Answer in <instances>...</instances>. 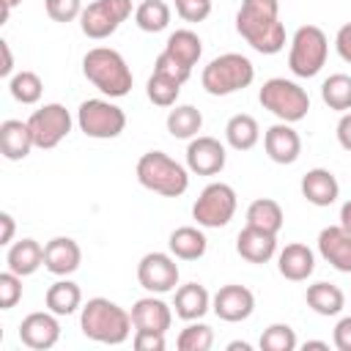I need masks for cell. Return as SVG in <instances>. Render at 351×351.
I'll use <instances>...</instances> for the list:
<instances>
[{"mask_svg":"<svg viewBox=\"0 0 351 351\" xmlns=\"http://www.w3.org/2000/svg\"><path fill=\"white\" fill-rule=\"evenodd\" d=\"M236 30L261 55H277L285 47V27L280 22L277 0H241Z\"/></svg>","mask_w":351,"mask_h":351,"instance_id":"1","label":"cell"},{"mask_svg":"<svg viewBox=\"0 0 351 351\" xmlns=\"http://www.w3.org/2000/svg\"><path fill=\"white\" fill-rule=\"evenodd\" d=\"M132 313H126L121 304L104 299V296H93L82 304L80 313V329L88 340L93 343H104V346H121L129 340L132 335Z\"/></svg>","mask_w":351,"mask_h":351,"instance_id":"2","label":"cell"},{"mask_svg":"<svg viewBox=\"0 0 351 351\" xmlns=\"http://www.w3.org/2000/svg\"><path fill=\"white\" fill-rule=\"evenodd\" d=\"M82 74L110 99H121L132 90V69L126 66L123 55L110 47L88 49L82 58Z\"/></svg>","mask_w":351,"mask_h":351,"instance_id":"3","label":"cell"},{"mask_svg":"<svg viewBox=\"0 0 351 351\" xmlns=\"http://www.w3.org/2000/svg\"><path fill=\"white\" fill-rule=\"evenodd\" d=\"M137 181L162 197H178L189 186L186 167L165 151H148L137 159Z\"/></svg>","mask_w":351,"mask_h":351,"instance_id":"4","label":"cell"},{"mask_svg":"<svg viewBox=\"0 0 351 351\" xmlns=\"http://www.w3.org/2000/svg\"><path fill=\"white\" fill-rule=\"evenodd\" d=\"M252 80H255V66L247 55H239V52H225V55L214 58L200 74V82H203L206 93H211V96L239 93V90L250 88Z\"/></svg>","mask_w":351,"mask_h":351,"instance_id":"5","label":"cell"},{"mask_svg":"<svg viewBox=\"0 0 351 351\" xmlns=\"http://www.w3.org/2000/svg\"><path fill=\"white\" fill-rule=\"evenodd\" d=\"M258 101L263 110H269L271 115H277L285 123H296L302 118H307L310 110V96L302 85H296L293 80L285 77H271L263 82Z\"/></svg>","mask_w":351,"mask_h":351,"instance_id":"6","label":"cell"},{"mask_svg":"<svg viewBox=\"0 0 351 351\" xmlns=\"http://www.w3.org/2000/svg\"><path fill=\"white\" fill-rule=\"evenodd\" d=\"M326 55H329V41H326V33L318 27V25H302L293 38H291V52H288V69L296 74V77H315L324 63H326Z\"/></svg>","mask_w":351,"mask_h":351,"instance_id":"7","label":"cell"},{"mask_svg":"<svg viewBox=\"0 0 351 351\" xmlns=\"http://www.w3.org/2000/svg\"><path fill=\"white\" fill-rule=\"evenodd\" d=\"M77 123L85 137L112 140L126 129V112L110 99H88L77 110Z\"/></svg>","mask_w":351,"mask_h":351,"instance_id":"8","label":"cell"},{"mask_svg":"<svg viewBox=\"0 0 351 351\" xmlns=\"http://www.w3.org/2000/svg\"><path fill=\"white\" fill-rule=\"evenodd\" d=\"M236 214V192L230 184H222V181H214L208 184L195 206H192V217L197 219L200 228H225Z\"/></svg>","mask_w":351,"mask_h":351,"instance_id":"9","label":"cell"},{"mask_svg":"<svg viewBox=\"0 0 351 351\" xmlns=\"http://www.w3.org/2000/svg\"><path fill=\"white\" fill-rule=\"evenodd\" d=\"M129 16H132V0H93L80 14V30L88 38L101 41L112 36L121 27V22H126Z\"/></svg>","mask_w":351,"mask_h":351,"instance_id":"10","label":"cell"},{"mask_svg":"<svg viewBox=\"0 0 351 351\" xmlns=\"http://www.w3.org/2000/svg\"><path fill=\"white\" fill-rule=\"evenodd\" d=\"M27 126H30V134H33L36 148L49 151V148H55V145L71 132V112H69L63 104L52 101V104L38 107V110L27 118Z\"/></svg>","mask_w":351,"mask_h":351,"instance_id":"11","label":"cell"},{"mask_svg":"<svg viewBox=\"0 0 351 351\" xmlns=\"http://www.w3.org/2000/svg\"><path fill=\"white\" fill-rule=\"evenodd\" d=\"M137 282L148 293H167L178 285V266L167 252H148L137 263Z\"/></svg>","mask_w":351,"mask_h":351,"instance_id":"12","label":"cell"},{"mask_svg":"<svg viewBox=\"0 0 351 351\" xmlns=\"http://www.w3.org/2000/svg\"><path fill=\"white\" fill-rule=\"evenodd\" d=\"M211 310L217 313V318H222V321H228V324H239V321H247V318L252 315V310H255V296H252L250 288L230 282V285H222V288L214 293Z\"/></svg>","mask_w":351,"mask_h":351,"instance_id":"13","label":"cell"},{"mask_svg":"<svg viewBox=\"0 0 351 351\" xmlns=\"http://www.w3.org/2000/svg\"><path fill=\"white\" fill-rule=\"evenodd\" d=\"M225 145L217 137H192L186 145V167L197 176H217L225 167Z\"/></svg>","mask_w":351,"mask_h":351,"instance_id":"14","label":"cell"},{"mask_svg":"<svg viewBox=\"0 0 351 351\" xmlns=\"http://www.w3.org/2000/svg\"><path fill=\"white\" fill-rule=\"evenodd\" d=\"M58 337H60V324H58V315L52 310L49 313H30L19 324V340L33 351L52 348L58 343Z\"/></svg>","mask_w":351,"mask_h":351,"instance_id":"15","label":"cell"},{"mask_svg":"<svg viewBox=\"0 0 351 351\" xmlns=\"http://www.w3.org/2000/svg\"><path fill=\"white\" fill-rule=\"evenodd\" d=\"M263 148H266V154H269L271 162H277V165H293L299 159V154H302V137H299V132L291 123L280 121V123H274V126L266 129Z\"/></svg>","mask_w":351,"mask_h":351,"instance_id":"16","label":"cell"},{"mask_svg":"<svg viewBox=\"0 0 351 351\" xmlns=\"http://www.w3.org/2000/svg\"><path fill=\"white\" fill-rule=\"evenodd\" d=\"M82 263V250L74 239L69 236H55L44 244V269L52 271L55 277H69L80 269Z\"/></svg>","mask_w":351,"mask_h":351,"instance_id":"17","label":"cell"},{"mask_svg":"<svg viewBox=\"0 0 351 351\" xmlns=\"http://www.w3.org/2000/svg\"><path fill=\"white\" fill-rule=\"evenodd\" d=\"M318 252L321 258L343 274H351V230L343 225H329L318 233Z\"/></svg>","mask_w":351,"mask_h":351,"instance_id":"18","label":"cell"},{"mask_svg":"<svg viewBox=\"0 0 351 351\" xmlns=\"http://www.w3.org/2000/svg\"><path fill=\"white\" fill-rule=\"evenodd\" d=\"M302 195H304L307 203L324 208V206H332V203L337 200L340 184H337V178H335L329 170L313 167V170H307V173L302 176Z\"/></svg>","mask_w":351,"mask_h":351,"instance_id":"19","label":"cell"},{"mask_svg":"<svg viewBox=\"0 0 351 351\" xmlns=\"http://www.w3.org/2000/svg\"><path fill=\"white\" fill-rule=\"evenodd\" d=\"M236 252H239L244 261H250V263H266V261H271V255L277 252V236L247 225V228L236 236Z\"/></svg>","mask_w":351,"mask_h":351,"instance_id":"20","label":"cell"},{"mask_svg":"<svg viewBox=\"0 0 351 351\" xmlns=\"http://www.w3.org/2000/svg\"><path fill=\"white\" fill-rule=\"evenodd\" d=\"M132 324L134 329H148V332H167L173 324L170 307L156 299V296H143L132 307Z\"/></svg>","mask_w":351,"mask_h":351,"instance_id":"21","label":"cell"},{"mask_svg":"<svg viewBox=\"0 0 351 351\" xmlns=\"http://www.w3.org/2000/svg\"><path fill=\"white\" fill-rule=\"evenodd\" d=\"M30 148H36L33 143V134H30V126L27 121H3L0 123V151L8 162H19L30 154Z\"/></svg>","mask_w":351,"mask_h":351,"instance_id":"22","label":"cell"},{"mask_svg":"<svg viewBox=\"0 0 351 351\" xmlns=\"http://www.w3.org/2000/svg\"><path fill=\"white\" fill-rule=\"evenodd\" d=\"M277 269L285 280L291 282H302L313 274L315 269V255L307 244H288L280 255H277Z\"/></svg>","mask_w":351,"mask_h":351,"instance_id":"23","label":"cell"},{"mask_svg":"<svg viewBox=\"0 0 351 351\" xmlns=\"http://www.w3.org/2000/svg\"><path fill=\"white\" fill-rule=\"evenodd\" d=\"M173 307H176V315L184 318V321H200L208 307H211V296L208 291L200 285V282H186L176 291V299H173Z\"/></svg>","mask_w":351,"mask_h":351,"instance_id":"24","label":"cell"},{"mask_svg":"<svg viewBox=\"0 0 351 351\" xmlns=\"http://www.w3.org/2000/svg\"><path fill=\"white\" fill-rule=\"evenodd\" d=\"M5 263L11 271H16L19 277L33 274L38 266H44V247L36 239H22L16 244L8 247L5 252Z\"/></svg>","mask_w":351,"mask_h":351,"instance_id":"25","label":"cell"},{"mask_svg":"<svg viewBox=\"0 0 351 351\" xmlns=\"http://www.w3.org/2000/svg\"><path fill=\"white\" fill-rule=\"evenodd\" d=\"M162 52H167L178 66H184V69L192 71V66L203 55V41L192 30H176V33H170V38H167V44H165Z\"/></svg>","mask_w":351,"mask_h":351,"instance_id":"26","label":"cell"},{"mask_svg":"<svg viewBox=\"0 0 351 351\" xmlns=\"http://www.w3.org/2000/svg\"><path fill=\"white\" fill-rule=\"evenodd\" d=\"M167 247H170L173 258H181V261H197V258L206 255L208 241H206L203 230H197V228H192V225H184V228H176V230L170 233Z\"/></svg>","mask_w":351,"mask_h":351,"instance_id":"27","label":"cell"},{"mask_svg":"<svg viewBox=\"0 0 351 351\" xmlns=\"http://www.w3.org/2000/svg\"><path fill=\"white\" fill-rule=\"evenodd\" d=\"M225 140H228V145L236 148V151H250V148H255V143L261 140V126H258V121H255L252 115L239 112V115H233V118L225 123Z\"/></svg>","mask_w":351,"mask_h":351,"instance_id":"28","label":"cell"},{"mask_svg":"<svg viewBox=\"0 0 351 351\" xmlns=\"http://www.w3.org/2000/svg\"><path fill=\"white\" fill-rule=\"evenodd\" d=\"M44 302H47V310H52L55 315H71L82 304V291L71 280H58L47 288Z\"/></svg>","mask_w":351,"mask_h":351,"instance_id":"29","label":"cell"},{"mask_svg":"<svg viewBox=\"0 0 351 351\" xmlns=\"http://www.w3.org/2000/svg\"><path fill=\"white\" fill-rule=\"evenodd\" d=\"M282 219H285L282 217V208L271 197H258L247 208V225L250 228H258V230H266V233H274V236L280 233Z\"/></svg>","mask_w":351,"mask_h":351,"instance_id":"30","label":"cell"},{"mask_svg":"<svg viewBox=\"0 0 351 351\" xmlns=\"http://www.w3.org/2000/svg\"><path fill=\"white\" fill-rule=\"evenodd\" d=\"M304 299H307V304L318 313V315H337L343 307H346V296H343V291L337 288V285H332V282H313V285H307V293H304Z\"/></svg>","mask_w":351,"mask_h":351,"instance_id":"31","label":"cell"},{"mask_svg":"<svg viewBox=\"0 0 351 351\" xmlns=\"http://www.w3.org/2000/svg\"><path fill=\"white\" fill-rule=\"evenodd\" d=\"M200 126H203V115L192 104H176L167 112V132L176 140H192V137H197Z\"/></svg>","mask_w":351,"mask_h":351,"instance_id":"32","label":"cell"},{"mask_svg":"<svg viewBox=\"0 0 351 351\" xmlns=\"http://www.w3.org/2000/svg\"><path fill=\"white\" fill-rule=\"evenodd\" d=\"M134 22L143 33H162L170 25V5L165 0H143L134 8Z\"/></svg>","mask_w":351,"mask_h":351,"instance_id":"33","label":"cell"},{"mask_svg":"<svg viewBox=\"0 0 351 351\" xmlns=\"http://www.w3.org/2000/svg\"><path fill=\"white\" fill-rule=\"evenodd\" d=\"M321 99L329 110L348 112L351 110V77L348 74H332L321 85Z\"/></svg>","mask_w":351,"mask_h":351,"instance_id":"34","label":"cell"},{"mask_svg":"<svg viewBox=\"0 0 351 351\" xmlns=\"http://www.w3.org/2000/svg\"><path fill=\"white\" fill-rule=\"evenodd\" d=\"M8 90L19 104H36L44 93V82L36 71H19L8 80Z\"/></svg>","mask_w":351,"mask_h":351,"instance_id":"35","label":"cell"},{"mask_svg":"<svg viewBox=\"0 0 351 351\" xmlns=\"http://www.w3.org/2000/svg\"><path fill=\"white\" fill-rule=\"evenodd\" d=\"M145 93H148V99H151L156 107H173L176 99H178V93H181V82L173 80V77H167V74L154 71V74L148 77Z\"/></svg>","mask_w":351,"mask_h":351,"instance_id":"36","label":"cell"},{"mask_svg":"<svg viewBox=\"0 0 351 351\" xmlns=\"http://www.w3.org/2000/svg\"><path fill=\"white\" fill-rule=\"evenodd\" d=\"M176 346H178V351H208V348L214 346V332H211V326H206V324L189 321V326L181 329Z\"/></svg>","mask_w":351,"mask_h":351,"instance_id":"37","label":"cell"},{"mask_svg":"<svg viewBox=\"0 0 351 351\" xmlns=\"http://www.w3.org/2000/svg\"><path fill=\"white\" fill-rule=\"evenodd\" d=\"M296 343V332L288 324H271L263 335H261V348L263 351H293Z\"/></svg>","mask_w":351,"mask_h":351,"instance_id":"38","label":"cell"},{"mask_svg":"<svg viewBox=\"0 0 351 351\" xmlns=\"http://www.w3.org/2000/svg\"><path fill=\"white\" fill-rule=\"evenodd\" d=\"M19 299H22V277L8 269L0 274V310L16 307Z\"/></svg>","mask_w":351,"mask_h":351,"instance_id":"39","label":"cell"},{"mask_svg":"<svg viewBox=\"0 0 351 351\" xmlns=\"http://www.w3.org/2000/svg\"><path fill=\"white\" fill-rule=\"evenodd\" d=\"M44 5H47L49 19H55V22H71L82 14L80 0H44Z\"/></svg>","mask_w":351,"mask_h":351,"instance_id":"40","label":"cell"},{"mask_svg":"<svg viewBox=\"0 0 351 351\" xmlns=\"http://www.w3.org/2000/svg\"><path fill=\"white\" fill-rule=\"evenodd\" d=\"M176 11L186 22H203L211 14V0H176Z\"/></svg>","mask_w":351,"mask_h":351,"instance_id":"41","label":"cell"},{"mask_svg":"<svg viewBox=\"0 0 351 351\" xmlns=\"http://www.w3.org/2000/svg\"><path fill=\"white\" fill-rule=\"evenodd\" d=\"M154 71H159V74H167V77H173V80H178L181 85L189 80V69H184V66H178L167 52H159V58H156V63H154Z\"/></svg>","mask_w":351,"mask_h":351,"instance_id":"42","label":"cell"},{"mask_svg":"<svg viewBox=\"0 0 351 351\" xmlns=\"http://www.w3.org/2000/svg\"><path fill=\"white\" fill-rule=\"evenodd\" d=\"M134 348L137 351H165V332H148V329H134Z\"/></svg>","mask_w":351,"mask_h":351,"instance_id":"43","label":"cell"},{"mask_svg":"<svg viewBox=\"0 0 351 351\" xmlns=\"http://www.w3.org/2000/svg\"><path fill=\"white\" fill-rule=\"evenodd\" d=\"M332 343L337 351H351V315L337 321V326L332 332Z\"/></svg>","mask_w":351,"mask_h":351,"instance_id":"44","label":"cell"},{"mask_svg":"<svg viewBox=\"0 0 351 351\" xmlns=\"http://www.w3.org/2000/svg\"><path fill=\"white\" fill-rule=\"evenodd\" d=\"M335 47H337V55H340L346 63H351V22H346V25L337 30Z\"/></svg>","mask_w":351,"mask_h":351,"instance_id":"45","label":"cell"},{"mask_svg":"<svg viewBox=\"0 0 351 351\" xmlns=\"http://www.w3.org/2000/svg\"><path fill=\"white\" fill-rule=\"evenodd\" d=\"M337 143H340L346 151H351V110L343 112V118L337 121Z\"/></svg>","mask_w":351,"mask_h":351,"instance_id":"46","label":"cell"},{"mask_svg":"<svg viewBox=\"0 0 351 351\" xmlns=\"http://www.w3.org/2000/svg\"><path fill=\"white\" fill-rule=\"evenodd\" d=\"M0 225H3V233H0V244H11L14 239V217L8 211L0 214Z\"/></svg>","mask_w":351,"mask_h":351,"instance_id":"47","label":"cell"},{"mask_svg":"<svg viewBox=\"0 0 351 351\" xmlns=\"http://www.w3.org/2000/svg\"><path fill=\"white\" fill-rule=\"evenodd\" d=\"M0 52H3L0 77H11V71H14V58H11V47H8V41H0Z\"/></svg>","mask_w":351,"mask_h":351,"instance_id":"48","label":"cell"},{"mask_svg":"<svg viewBox=\"0 0 351 351\" xmlns=\"http://www.w3.org/2000/svg\"><path fill=\"white\" fill-rule=\"evenodd\" d=\"M340 225H343L346 230H351V200H346L343 208H340Z\"/></svg>","mask_w":351,"mask_h":351,"instance_id":"49","label":"cell"},{"mask_svg":"<svg viewBox=\"0 0 351 351\" xmlns=\"http://www.w3.org/2000/svg\"><path fill=\"white\" fill-rule=\"evenodd\" d=\"M304 351H310V348H318V351H326L329 348V343H324V340H307L304 346H302Z\"/></svg>","mask_w":351,"mask_h":351,"instance_id":"50","label":"cell"},{"mask_svg":"<svg viewBox=\"0 0 351 351\" xmlns=\"http://www.w3.org/2000/svg\"><path fill=\"white\" fill-rule=\"evenodd\" d=\"M19 3H22V0H3V19H8V16H11V11H14Z\"/></svg>","mask_w":351,"mask_h":351,"instance_id":"51","label":"cell"},{"mask_svg":"<svg viewBox=\"0 0 351 351\" xmlns=\"http://www.w3.org/2000/svg\"><path fill=\"white\" fill-rule=\"evenodd\" d=\"M228 351H250V343H241V340H233V343H228Z\"/></svg>","mask_w":351,"mask_h":351,"instance_id":"52","label":"cell"}]
</instances>
